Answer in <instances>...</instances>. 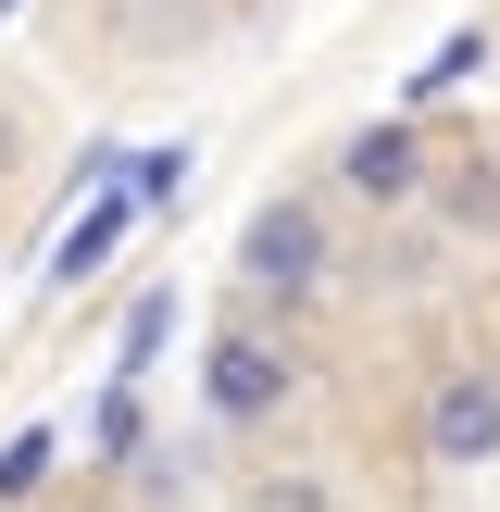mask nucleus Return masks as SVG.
Returning a JSON list of instances; mask_svg holds the SVG:
<instances>
[{
    "mask_svg": "<svg viewBox=\"0 0 500 512\" xmlns=\"http://www.w3.org/2000/svg\"><path fill=\"white\" fill-rule=\"evenodd\" d=\"M338 263L350 250H338V200L325 188H263L238 213V288L250 300H313Z\"/></svg>",
    "mask_w": 500,
    "mask_h": 512,
    "instance_id": "f257e3e1",
    "label": "nucleus"
},
{
    "mask_svg": "<svg viewBox=\"0 0 500 512\" xmlns=\"http://www.w3.org/2000/svg\"><path fill=\"white\" fill-rule=\"evenodd\" d=\"M425 150H438V138H425L413 113L350 125V138L325 150V175H313V188H325V200H350V213H400V200H425Z\"/></svg>",
    "mask_w": 500,
    "mask_h": 512,
    "instance_id": "f03ea898",
    "label": "nucleus"
},
{
    "mask_svg": "<svg viewBox=\"0 0 500 512\" xmlns=\"http://www.w3.org/2000/svg\"><path fill=\"white\" fill-rule=\"evenodd\" d=\"M200 400H213L225 425H275V413L300 400V350H288V338H263V325L238 313L213 350H200Z\"/></svg>",
    "mask_w": 500,
    "mask_h": 512,
    "instance_id": "7ed1b4c3",
    "label": "nucleus"
},
{
    "mask_svg": "<svg viewBox=\"0 0 500 512\" xmlns=\"http://www.w3.org/2000/svg\"><path fill=\"white\" fill-rule=\"evenodd\" d=\"M225 0H100V63L113 75H163L188 50H213Z\"/></svg>",
    "mask_w": 500,
    "mask_h": 512,
    "instance_id": "20e7f679",
    "label": "nucleus"
},
{
    "mask_svg": "<svg viewBox=\"0 0 500 512\" xmlns=\"http://www.w3.org/2000/svg\"><path fill=\"white\" fill-rule=\"evenodd\" d=\"M425 463H450V475L500 463V363H450L425 388Z\"/></svg>",
    "mask_w": 500,
    "mask_h": 512,
    "instance_id": "39448f33",
    "label": "nucleus"
},
{
    "mask_svg": "<svg viewBox=\"0 0 500 512\" xmlns=\"http://www.w3.org/2000/svg\"><path fill=\"white\" fill-rule=\"evenodd\" d=\"M425 213L450 238H500V138H438L425 150Z\"/></svg>",
    "mask_w": 500,
    "mask_h": 512,
    "instance_id": "423d86ee",
    "label": "nucleus"
},
{
    "mask_svg": "<svg viewBox=\"0 0 500 512\" xmlns=\"http://www.w3.org/2000/svg\"><path fill=\"white\" fill-rule=\"evenodd\" d=\"M125 225H138V200L125 188H100V200H75V225L50 238V288H100V263L125 250Z\"/></svg>",
    "mask_w": 500,
    "mask_h": 512,
    "instance_id": "0eeeda50",
    "label": "nucleus"
},
{
    "mask_svg": "<svg viewBox=\"0 0 500 512\" xmlns=\"http://www.w3.org/2000/svg\"><path fill=\"white\" fill-rule=\"evenodd\" d=\"M163 350H175V288H163V275H150V288L125 300V338H113V375H125V388H138V375L163 363Z\"/></svg>",
    "mask_w": 500,
    "mask_h": 512,
    "instance_id": "6e6552de",
    "label": "nucleus"
},
{
    "mask_svg": "<svg viewBox=\"0 0 500 512\" xmlns=\"http://www.w3.org/2000/svg\"><path fill=\"white\" fill-rule=\"evenodd\" d=\"M50 475H63V425H13V438H0V512L38 500Z\"/></svg>",
    "mask_w": 500,
    "mask_h": 512,
    "instance_id": "1a4fd4ad",
    "label": "nucleus"
},
{
    "mask_svg": "<svg viewBox=\"0 0 500 512\" xmlns=\"http://www.w3.org/2000/svg\"><path fill=\"white\" fill-rule=\"evenodd\" d=\"M88 438H100V463H125V475L150 463V413H138V388H125V375H113V388H100V413H88Z\"/></svg>",
    "mask_w": 500,
    "mask_h": 512,
    "instance_id": "9d476101",
    "label": "nucleus"
},
{
    "mask_svg": "<svg viewBox=\"0 0 500 512\" xmlns=\"http://www.w3.org/2000/svg\"><path fill=\"white\" fill-rule=\"evenodd\" d=\"M188 163H200V150H125V163H113V188L138 200V213H163V200L188 188Z\"/></svg>",
    "mask_w": 500,
    "mask_h": 512,
    "instance_id": "9b49d317",
    "label": "nucleus"
},
{
    "mask_svg": "<svg viewBox=\"0 0 500 512\" xmlns=\"http://www.w3.org/2000/svg\"><path fill=\"white\" fill-rule=\"evenodd\" d=\"M475 63H488V38H475V25H463V38H438V50L413 63V113H425V100H450V88H463Z\"/></svg>",
    "mask_w": 500,
    "mask_h": 512,
    "instance_id": "f8f14e48",
    "label": "nucleus"
},
{
    "mask_svg": "<svg viewBox=\"0 0 500 512\" xmlns=\"http://www.w3.org/2000/svg\"><path fill=\"white\" fill-rule=\"evenodd\" d=\"M250 512H338L325 475H250Z\"/></svg>",
    "mask_w": 500,
    "mask_h": 512,
    "instance_id": "ddd939ff",
    "label": "nucleus"
},
{
    "mask_svg": "<svg viewBox=\"0 0 500 512\" xmlns=\"http://www.w3.org/2000/svg\"><path fill=\"white\" fill-rule=\"evenodd\" d=\"M25 163H38V113H25V100L13 88H0V188H13V175Z\"/></svg>",
    "mask_w": 500,
    "mask_h": 512,
    "instance_id": "4468645a",
    "label": "nucleus"
},
{
    "mask_svg": "<svg viewBox=\"0 0 500 512\" xmlns=\"http://www.w3.org/2000/svg\"><path fill=\"white\" fill-rule=\"evenodd\" d=\"M0 13H25V0H0Z\"/></svg>",
    "mask_w": 500,
    "mask_h": 512,
    "instance_id": "2eb2a0df",
    "label": "nucleus"
}]
</instances>
